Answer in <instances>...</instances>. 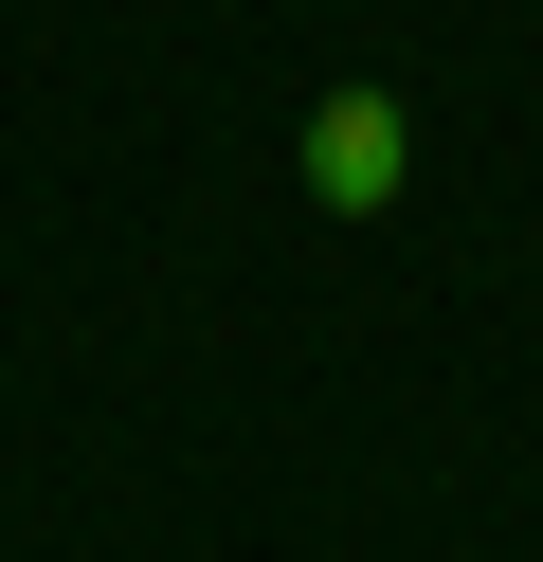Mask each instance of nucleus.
<instances>
[{
  "mask_svg": "<svg viewBox=\"0 0 543 562\" xmlns=\"http://www.w3.org/2000/svg\"><path fill=\"white\" fill-rule=\"evenodd\" d=\"M398 182H417L398 91H326V110H308V200H326V218H398Z\"/></svg>",
  "mask_w": 543,
  "mask_h": 562,
  "instance_id": "1",
  "label": "nucleus"
}]
</instances>
